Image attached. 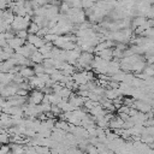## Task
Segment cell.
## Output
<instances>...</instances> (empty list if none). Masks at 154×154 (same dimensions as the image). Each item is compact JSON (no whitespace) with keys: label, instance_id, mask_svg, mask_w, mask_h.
Returning a JSON list of instances; mask_svg holds the SVG:
<instances>
[{"label":"cell","instance_id":"cell-1","mask_svg":"<svg viewBox=\"0 0 154 154\" xmlns=\"http://www.w3.org/2000/svg\"><path fill=\"white\" fill-rule=\"evenodd\" d=\"M18 73H19L24 79H29V78H31L32 76H35L34 70H32V67H30V66H20V70H19Z\"/></svg>","mask_w":154,"mask_h":154},{"label":"cell","instance_id":"cell-2","mask_svg":"<svg viewBox=\"0 0 154 154\" xmlns=\"http://www.w3.org/2000/svg\"><path fill=\"white\" fill-rule=\"evenodd\" d=\"M146 20H147V19H146L144 17L137 16V17H135L134 20H132V26H135V29L138 28V26H142V25L146 24Z\"/></svg>","mask_w":154,"mask_h":154},{"label":"cell","instance_id":"cell-3","mask_svg":"<svg viewBox=\"0 0 154 154\" xmlns=\"http://www.w3.org/2000/svg\"><path fill=\"white\" fill-rule=\"evenodd\" d=\"M29 29H26L28 30V34H30V35H36L37 34V31L40 30V28H38V25L37 24H35L34 22H31L30 24H29V26H28Z\"/></svg>","mask_w":154,"mask_h":154},{"label":"cell","instance_id":"cell-4","mask_svg":"<svg viewBox=\"0 0 154 154\" xmlns=\"http://www.w3.org/2000/svg\"><path fill=\"white\" fill-rule=\"evenodd\" d=\"M28 35H29L28 34V30H19V31L16 32V37H18V38H20L23 41H26Z\"/></svg>","mask_w":154,"mask_h":154}]
</instances>
